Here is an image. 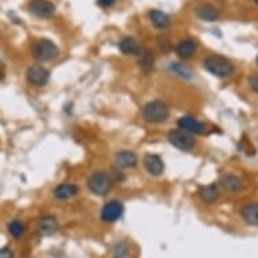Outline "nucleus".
Segmentation results:
<instances>
[{
  "label": "nucleus",
  "mask_w": 258,
  "mask_h": 258,
  "mask_svg": "<svg viewBox=\"0 0 258 258\" xmlns=\"http://www.w3.org/2000/svg\"><path fill=\"white\" fill-rule=\"evenodd\" d=\"M203 66L207 72H210L212 76L219 77V79H226L230 77L234 73L235 68L234 64L226 58V57L221 56V54H210L203 60Z\"/></svg>",
  "instance_id": "f257e3e1"
},
{
  "label": "nucleus",
  "mask_w": 258,
  "mask_h": 258,
  "mask_svg": "<svg viewBox=\"0 0 258 258\" xmlns=\"http://www.w3.org/2000/svg\"><path fill=\"white\" fill-rule=\"evenodd\" d=\"M170 117L169 107L160 100H153L142 107V118L147 123L160 125L165 123Z\"/></svg>",
  "instance_id": "f03ea898"
},
{
  "label": "nucleus",
  "mask_w": 258,
  "mask_h": 258,
  "mask_svg": "<svg viewBox=\"0 0 258 258\" xmlns=\"http://www.w3.org/2000/svg\"><path fill=\"white\" fill-rule=\"evenodd\" d=\"M87 185L95 196H107L114 188V180L108 173L99 170L89 176Z\"/></svg>",
  "instance_id": "7ed1b4c3"
},
{
  "label": "nucleus",
  "mask_w": 258,
  "mask_h": 258,
  "mask_svg": "<svg viewBox=\"0 0 258 258\" xmlns=\"http://www.w3.org/2000/svg\"><path fill=\"white\" fill-rule=\"evenodd\" d=\"M58 53H60L58 46L47 38L37 39L31 46V54L38 61H52V60L58 57Z\"/></svg>",
  "instance_id": "20e7f679"
},
{
  "label": "nucleus",
  "mask_w": 258,
  "mask_h": 258,
  "mask_svg": "<svg viewBox=\"0 0 258 258\" xmlns=\"http://www.w3.org/2000/svg\"><path fill=\"white\" fill-rule=\"evenodd\" d=\"M168 141L172 146H174L176 149L181 151H189L195 147V139H193L192 134H189L183 130H172L168 134Z\"/></svg>",
  "instance_id": "39448f33"
},
{
  "label": "nucleus",
  "mask_w": 258,
  "mask_h": 258,
  "mask_svg": "<svg viewBox=\"0 0 258 258\" xmlns=\"http://www.w3.org/2000/svg\"><path fill=\"white\" fill-rule=\"evenodd\" d=\"M26 80L30 85L41 88V87H45L50 80V72L41 65L28 66L26 71Z\"/></svg>",
  "instance_id": "423d86ee"
},
{
  "label": "nucleus",
  "mask_w": 258,
  "mask_h": 258,
  "mask_svg": "<svg viewBox=\"0 0 258 258\" xmlns=\"http://www.w3.org/2000/svg\"><path fill=\"white\" fill-rule=\"evenodd\" d=\"M123 212H125V207L123 203L119 200H110L106 203L100 211V219L106 223H115L121 218H122Z\"/></svg>",
  "instance_id": "0eeeda50"
},
{
  "label": "nucleus",
  "mask_w": 258,
  "mask_h": 258,
  "mask_svg": "<svg viewBox=\"0 0 258 258\" xmlns=\"http://www.w3.org/2000/svg\"><path fill=\"white\" fill-rule=\"evenodd\" d=\"M177 126L180 130L189 132V134H206L207 130H208L206 123L200 122L199 119L189 117V115L178 118Z\"/></svg>",
  "instance_id": "6e6552de"
},
{
  "label": "nucleus",
  "mask_w": 258,
  "mask_h": 258,
  "mask_svg": "<svg viewBox=\"0 0 258 258\" xmlns=\"http://www.w3.org/2000/svg\"><path fill=\"white\" fill-rule=\"evenodd\" d=\"M27 8L38 18H50L56 12V5L50 0H30Z\"/></svg>",
  "instance_id": "1a4fd4ad"
},
{
  "label": "nucleus",
  "mask_w": 258,
  "mask_h": 258,
  "mask_svg": "<svg viewBox=\"0 0 258 258\" xmlns=\"http://www.w3.org/2000/svg\"><path fill=\"white\" fill-rule=\"evenodd\" d=\"M58 221L56 216L53 215H45L42 216L37 223V231L41 237H50L54 235L58 231Z\"/></svg>",
  "instance_id": "9d476101"
},
{
  "label": "nucleus",
  "mask_w": 258,
  "mask_h": 258,
  "mask_svg": "<svg viewBox=\"0 0 258 258\" xmlns=\"http://www.w3.org/2000/svg\"><path fill=\"white\" fill-rule=\"evenodd\" d=\"M143 166H145L146 172L151 176L158 177L164 173L165 164L160 155L157 154H146L143 157Z\"/></svg>",
  "instance_id": "9b49d317"
},
{
  "label": "nucleus",
  "mask_w": 258,
  "mask_h": 258,
  "mask_svg": "<svg viewBox=\"0 0 258 258\" xmlns=\"http://www.w3.org/2000/svg\"><path fill=\"white\" fill-rule=\"evenodd\" d=\"M197 52V41L193 38H185L181 39L176 45V54L183 60H189L192 58Z\"/></svg>",
  "instance_id": "f8f14e48"
},
{
  "label": "nucleus",
  "mask_w": 258,
  "mask_h": 258,
  "mask_svg": "<svg viewBox=\"0 0 258 258\" xmlns=\"http://www.w3.org/2000/svg\"><path fill=\"white\" fill-rule=\"evenodd\" d=\"M115 164L121 169H132L138 165V157L131 150L118 151L115 155Z\"/></svg>",
  "instance_id": "ddd939ff"
},
{
  "label": "nucleus",
  "mask_w": 258,
  "mask_h": 258,
  "mask_svg": "<svg viewBox=\"0 0 258 258\" xmlns=\"http://www.w3.org/2000/svg\"><path fill=\"white\" fill-rule=\"evenodd\" d=\"M80 192V188L77 187L76 184L71 183H62L60 185H57L53 191V195L58 200H69L72 197H75Z\"/></svg>",
  "instance_id": "4468645a"
},
{
  "label": "nucleus",
  "mask_w": 258,
  "mask_h": 258,
  "mask_svg": "<svg viewBox=\"0 0 258 258\" xmlns=\"http://www.w3.org/2000/svg\"><path fill=\"white\" fill-rule=\"evenodd\" d=\"M195 12H196L197 18L202 19L204 22H215L219 18V9L211 3L200 4L195 9Z\"/></svg>",
  "instance_id": "2eb2a0df"
},
{
  "label": "nucleus",
  "mask_w": 258,
  "mask_h": 258,
  "mask_svg": "<svg viewBox=\"0 0 258 258\" xmlns=\"http://www.w3.org/2000/svg\"><path fill=\"white\" fill-rule=\"evenodd\" d=\"M197 195L200 197V200L206 204H214L219 197V189L216 187V184H208L199 188Z\"/></svg>",
  "instance_id": "dca6fc26"
},
{
  "label": "nucleus",
  "mask_w": 258,
  "mask_h": 258,
  "mask_svg": "<svg viewBox=\"0 0 258 258\" xmlns=\"http://www.w3.org/2000/svg\"><path fill=\"white\" fill-rule=\"evenodd\" d=\"M119 50L125 56H139V53L142 52V47L139 46V43L136 42V39H134L132 37H125L119 42Z\"/></svg>",
  "instance_id": "f3484780"
},
{
  "label": "nucleus",
  "mask_w": 258,
  "mask_h": 258,
  "mask_svg": "<svg viewBox=\"0 0 258 258\" xmlns=\"http://www.w3.org/2000/svg\"><path fill=\"white\" fill-rule=\"evenodd\" d=\"M221 185L223 187L225 191L230 193H237L240 192L242 189V181H241L240 177H237L235 174H225L223 177L221 178Z\"/></svg>",
  "instance_id": "a211bd4d"
},
{
  "label": "nucleus",
  "mask_w": 258,
  "mask_h": 258,
  "mask_svg": "<svg viewBox=\"0 0 258 258\" xmlns=\"http://www.w3.org/2000/svg\"><path fill=\"white\" fill-rule=\"evenodd\" d=\"M241 216L248 225L258 226V204L257 203H250L242 207Z\"/></svg>",
  "instance_id": "6ab92c4d"
},
{
  "label": "nucleus",
  "mask_w": 258,
  "mask_h": 258,
  "mask_svg": "<svg viewBox=\"0 0 258 258\" xmlns=\"http://www.w3.org/2000/svg\"><path fill=\"white\" fill-rule=\"evenodd\" d=\"M149 19H150L151 24L158 30H165L166 27H169L170 19L168 15L160 11V9H151L149 12Z\"/></svg>",
  "instance_id": "aec40b11"
},
{
  "label": "nucleus",
  "mask_w": 258,
  "mask_h": 258,
  "mask_svg": "<svg viewBox=\"0 0 258 258\" xmlns=\"http://www.w3.org/2000/svg\"><path fill=\"white\" fill-rule=\"evenodd\" d=\"M138 64L145 72H149L154 66V54L150 50H142L138 56Z\"/></svg>",
  "instance_id": "412c9836"
},
{
  "label": "nucleus",
  "mask_w": 258,
  "mask_h": 258,
  "mask_svg": "<svg viewBox=\"0 0 258 258\" xmlns=\"http://www.w3.org/2000/svg\"><path fill=\"white\" fill-rule=\"evenodd\" d=\"M7 230H8L9 235H11L14 240H19V238H22L24 235L26 227H24L23 222L15 219V221H11L8 225H7Z\"/></svg>",
  "instance_id": "4be33fe9"
},
{
  "label": "nucleus",
  "mask_w": 258,
  "mask_h": 258,
  "mask_svg": "<svg viewBox=\"0 0 258 258\" xmlns=\"http://www.w3.org/2000/svg\"><path fill=\"white\" fill-rule=\"evenodd\" d=\"M169 69L173 72L174 75L180 76L183 79H192V72H191V69L187 68L185 65H183V64H180V62H172L169 65Z\"/></svg>",
  "instance_id": "5701e85b"
},
{
  "label": "nucleus",
  "mask_w": 258,
  "mask_h": 258,
  "mask_svg": "<svg viewBox=\"0 0 258 258\" xmlns=\"http://www.w3.org/2000/svg\"><path fill=\"white\" fill-rule=\"evenodd\" d=\"M127 254H129V248L125 242H119L114 246V258H127Z\"/></svg>",
  "instance_id": "b1692460"
},
{
  "label": "nucleus",
  "mask_w": 258,
  "mask_h": 258,
  "mask_svg": "<svg viewBox=\"0 0 258 258\" xmlns=\"http://www.w3.org/2000/svg\"><path fill=\"white\" fill-rule=\"evenodd\" d=\"M249 85L253 92L258 94V75H250L249 76Z\"/></svg>",
  "instance_id": "393cba45"
},
{
  "label": "nucleus",
  "mask_w": 258,
  "mask_h": 258,
  "mask_svg": "<svg viewBox=\"0 0 258 258\" xmlns=\"http://www.w3.org/2000/svg\"><path fill=\"white\" fill-rule=\"evenodd\" d=\"M0 258H14V252L8 246H4L0 249Z\"/></svg>",
  "instance_id": "a878e982"
},
{
  "label": "nucleus",
  "mask_w": 258,
  "mask_h": 258,
  "mask_svg": "<svg viewBox=\"0 0 258 258\" xmlns=\"http://www.w3.org/2000/svg\"><path fill=\"white\" fill-rule=\"evenodd\" d=\"M158 41H160L158 45H160L161 50H162V52H168V50H169V46H170V43L168 42V39H165V38H160Z\"/></svg>",
  "instance_id": "bb28decb"
},
{
  "label": "nucleus",
  "mask_w": 258,
  "mask_h": 258,
  "mask_svg": "<svg viewBox=\"0 0 258 258\" xmlns=\"http://www.w3.org/2000/svg\"><path fill=\"white\" fill-rule=\"evenodd\" d=\"M117 0H98V3L102 7H110V5H113Z\"/></svg>",
  "instance_id": "cd10ccee"
},
{
  "label": "nucleus",
  "mask_w": 258,
  "mask_h": 258,
  "mask_svg": "<svg viewBox=\"0 0 258 258\" xmlns=\"http://www.w3.org/2000/svg\"><path fill=\"white\" fill-rule=\"evenodd\" d=\"M253 1H254V3H256V4L258 5V0H253Z\"/></svg>",
  "instance_id": "c85d7f7f"
},
{
  "label": "nucleus",
  "mask_w": 258,
  "mask_h": 258,
  "mask_svg": "<svg viewBox=\"0 0 258 258\" xmlns=\"http://www.w3.org/2000/svg\"><path fill=\"white\" fill-rule=\"evenodd\" d=\"M256 61H257V65H258V56H257V60H256Z\"/></svg>",
  "instance_id": "c756f323"
}]
</instances>
